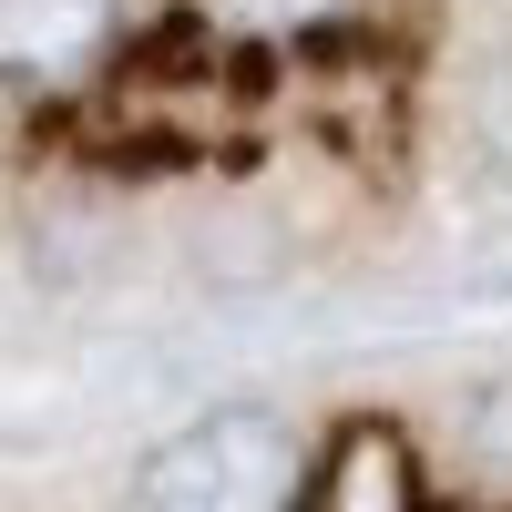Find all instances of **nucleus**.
Masks as SVG:
<instances>
[{
    "label": "nucleus",
    "instance_id": "obj_1",
    "mask_svg": "<svg viewBox=\"0 0 512 512\" xmlns=\"http://www.w3.org/2000/svg\"><path fill=\"white\" fill-rule=\"evenodd\" d=\"M144 512H287L297 502V431L277 410H205L134 472Z\"/></svg>",
    "mask_w": 512,
    "mask_h": 512
},
{
    "label": "nucleus",
    "instance_id": "obj_2",
    "mask_svg": "<svg viewBox=\"0 0 512 512\" xmlns=\"http://www.w3.org/2000/svg\"><path fill=\"white\" fill-rule=\"evenodd\" d=\"M113 0H0V72L11 82H72L103 52Z\"/></svg>",
    "mask_w": 512,
    "mask_h": 512
},
{
    "label": "nucleus",
    "instance_id": "obj_3",
    "mask_svg": "<svg viewBox=\"0 0 512 512\" xmlns=\"http://www.w3.org/2000/svg\"><path fill=\"white\" fill-rule=\"evenodd\" d=\"M472 144H482V164L512 185V62H492L482 82H472Z\"/></svg>",
    "mask_w": 512,
    "mask_h": 512
},
{
    "label": "nucleus",
    "instance_id": "obj_4",
    "mask_svg": "<svg viewBox=\"0 0 512 512\" xmlns=\"http://www.w3.org/2000/svg\"><path fill=\"white\" fill-rule=\"evenodd\" d=\"M338 11V0H216V21H236V31H318Z\"/></svg>",
    "mask_w": 512,
    "mask_h": 512
}]
</instances>
